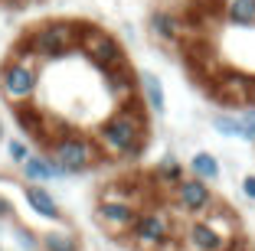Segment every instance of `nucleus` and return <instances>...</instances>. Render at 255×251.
<instances>
[{
  "label": "nucleus",
  "mask_w": 255,
  "mask_h": 251,
  "mask_svg": "<svg viewBox=\"0 0 255 251\" xmlns=\"http://www.w3.org/2000/svg\"><path fill=\"white\" fill-rule=\"evenodd\" d=\"M144 104L141 98L128 104H118V108L108 114L102 124L95 127V147L102 157L108 160H128V157H137L147 141V118H144Z\"/></svg>",
  "instance_id": "nucleus-1"
},
{
  "label": "nucleus",
  "mask_w": 255,
  "mask_h": 251,
  "mask_svg": "<svg viewBox=\"0 0 255 251\" xmlns=\"http://www.w3.org/2000/svg\"><path fill=\"white\" fill-rule=\"evenodd\" d=\"M242 196H246L249 202H255V173L242 176Z\"/></svg>",
  "instance_id": "nucleus-24"
},
{
  "label": "nucleus",
  "mask_w": 255,
  "mask_h": 251,
  "mask_svg": "<svg viewBox=\"0 0 255 251\" xmlns=\"http://www.w3.org/2000/svg\"><path fill=\"white\" fill-rule=\"evenodd\" d=\"M20 173H23V179H26V183H39V186H49V183H59V179H69L66 173L59 170V163L46 154V150L26 157V160L20 163Z\"/></svg>",
  "instance_id": "nucleus-11"
},
{
  "label": "nucleus",
  "mask_w": 255,
  "mask_h": 251,
  "mask_svg": "<svg viewBox=\"0 0 255 251\" xmlns=\"http://www.w3.org/2000/svg\"><path fill=\"white\" fill-rule=\"evenodd\" d=\"M98 3V10H105V13H112L115 7H118V0H95Z\"/></svg>",
  "instance_id": "nucleus-26"
},
{
  "label": "nucleus",
  "mask_w": 255,
  "mask_h": 251,
  "mask_svg": "<svg viewBox=\"0 0 255 251\" xmlns=\"http://www.w3.org/2000/svg\"><path fill=\"white\" fill-rule=\"evenodd\" d=\"M236 118H239V141L255 144V104L239 108V111H236Z\"/></svg>",
  "instance_id": "nucleus-21"
},
{
  "label": "nucleus",
  "mask_w": 255,
  "mask_h": 251,
  "mask_svg": "<svg viewBox=\"0 0 255 251\" xmlns=\"http://www.w3.org/2000/svg\"><path fill=\"white\" fill-rule=\"evenodd\" d=\"M147 30H150V36L160 39V43H180L183 16L170 7H157V10H150V16H147Z\"/></svg>",
  "instance_id": "nucleus-13"
},
{
  "label": "nucleus",
  "mask_w": 255,
  "mask_h": 251,
  "mask_svg": "<svg viewBox=\"0 0 255 251\" xmlns=\"http://www.w3.org/2000/svg\"><path fill=\"white\" fill-rule=\"evenodd\" d=\"M219 16L229 26L255 30V0H219Z\"/></svg>",
  "instance_id": "nucleus-16"
},
{
  "label": "nucleus",
  "mask_w": 255,
  "mask_h": 251,
  "mask_svg": "<svg viewBox=\"0 0 255 251\" xmlns=\"http://www.w3.org/2000/svg\"><path fill=\"white\" fill-rule=\"evenodd\" d=\"M39 251H82V238L69 225H56L39 235Z\"/></svg>",
  "instance_id": "nucleus-18"
},
{
  "label": "nucleus",
  "mask_w": 255,
  "mask_h": 251,
  "mask_svg": "<svg viewBox=\"0 0 255 251\" xmlns=\"http://www.w3.org/2000/svg\"><path fill=\"white\" fill-rule=\"evenodd\" d=\"M75 52H82L85 59L105 75L112 69L125 66V46L118 36H112L102 26H92V23H79V39H75Z\"/></svg>",
  "instance_id": "nucleus-6"
},
{
  "label": "nucleus",
  "mask_w": 255,
  "mask_h": 251,
  "mask_svg": "<svg viewBox=\"0 0 255 251\" xmlns=\"http://www.w3.org/2000/svg\"><path fill=\"white\" fill-rule=\"evenodd\" d=\"M187 176L203 179V183H216V179L223 176V163H219V157L210 154V150H196L187 163Z\"/></svg>",
  "instance_id": "nucleus-17"
},
{
  "label": "nucleus",
  "mask_w": 255,
  "mask_h": 251,
  "mask_svg": "<svg viewBox=\"0 0 255 251\" xmlns=\"http://www.w3.org/2000/svg\"><path fill=\"white\" fill-rule=\"evenodd\" d=\"M150 176H154V183H157L160 189H173V186L187 176V167H183L173 154H167V157H160V160H157V167H154Z\"/></svg>",
  "instance_id": "nucleus-19"
},
{
  "label": "nucleus",
  "mask_w": 255,
  "mask_h": 251,
  "mask_svg": "<svg viewBox=\"0 0 255 251\" xmlns=\"http://www.w3.org/2000/svg\"><path fill=\"white\" fill-rule=\"evenodd\" d=\"M213 131L239 141V118H236V111H216L213 114Z\"/></svg>",
  "instance_id": "nucleus-20"
},
{
  "label": "nucleus",
  "mask_w": 255,
  "mask_h": 251,
  "mask_svg": "<svg viewBox=\"0 0 255 251\" xmlns=\"http://www.w3.org/2000/svg\"><path fill=\"white\" fill-rule=\"evenodd\" d=\"M219 98L229 108H246L252 104V75L239 72V69H226L219 75Z\"/></svg>",
  "instance_id": "nucleus-10"
},
{
  "label": "nucleus",
  "mask_w": 255,
  "mask_h": 251,
  "mask_svg": "<svg viewBox=\"0 0 255 251\" xmlns=\"http://www.w3.org/2000/svg\"><path fill=\"white\" fill-rule=\"evenodd\" d=\"M137 98L150 114H164L167 111V95H164V82L154 72H137Z\"/></svg>",
  "instance_id": "nucleus-14"
},
{
  "label": "nucleus",
  "mask_w": 255,
  "mask_h": 251,
  "mask_svg": "<svg viewBox=\"0 0 255 251\" xmlns=\"http://www.w3.org/2000/svg\"><path fill=\"white\" fill-rule=\"evenodd\" d=\"M39 91V62L30 52H10L7 62L0 66V95L10 108L16 104H30Z\"/></svg>",
  "instance_id": "nucleus-5"
},
{
  "label": "nucleus",
  "mask_w": 255,
  "mask_h": 251,
  "mask_svg": "<svg viewBox=\"0 0 255 251\" xmlns=\"http://www.w3.org/2000/svg\"><path fill=\"white\" fill-rule=\"evenodd\" d=\"M0 183H3V173H0Z\"/></svg>",
  "instance_id": "nucleus-29"
},
{
  "label": "nucleus",
  "mask_w": 255,
  "mask_h": 251,
  "mask_svg": "<svg viewBox=\"0 0 255 251\" xmlns=\"http://www.w3.org/2000/svg\"><path fill=\"white\" fill-rule=\"evenodd\" d=\"M183 251H236L239 245V222L229 209L213 206L206 215L190 219L183 229Z\"/></svg>",
  "instance_id": "nucleus-2"
},
{
  "label": "nucleus",
  "mask_w": 255,
  "mask_h": 251,
  "mask_svg": "<svg viewBox=\"0 0 255 251\" xmlns=\"http://www.w3.org/2000/svg\"><path fill=\"white\" fill-rule=\"evenodd\" d=\"M137 212H141V209H137L134 202H128V199H98L95 222L112 238H125L128 232H131V225H134Z\"/></svg>",
  "instance_id": "nucleus-9"
},
{
  "label": "nucleus",
  "mask_w": 255,
  "mask_h": 251,
  "mask_svg": "<svg viewBox=\"0 0 255 251\" xmlns=\"http://www.w3.org/2000/svg\"><path fill=\"white\" fill-rule=\"evenodd\" d=\"M7 219H13V202L0 192V222H7Z\"/></svg>",
  "instance_id": "nucleus-25"
},
{
  "label": "nucleus",
  "mask_w": 255,
  "mask_h": 251,
  "mask_svg": "<svg viewBox=\"0 0 255 251\" xmlns=\"http://www.w3.org/2000/svg\"><path fill=\"white\" fill-rule=\"evenodd\" d=\"M105 82H108V91L118 98V104H128L137 98V75L131 72V66H118L112 72H105Z\"/></svg>",
  "instance_id": "nucleus-15"
},
{
  "label": "nucleus",
  "mask_w": 255,
  "mask_h": 251,
  "mask_svg": "<svg viewBox=\"0 0 255 251\" xmlns=\"http://www.w3.org/2000/svg\"><path fill=\"white\" fill-rule=\"evenodd\" d=\"M128 238L141 251H160L164 245L173 242V222L164 209H141L128 232Z\"/></svg>",
  "instance_id": "nucleus-7"
},
{
  "label": "nucleus",
  "mask_w": 255,
  "mask_h": 251,
  "mask_svg": "<svg viewBox=\"0 0 255 251\" xmlns=\"http://www.w3.org/2000/svg\"><path fill=\"white\" fill-rule=\"evenodd\" d=\"M252 104H255V79H252Z\"/></svg>",
  "instance_id": "nucleus-28"
},
{
  "label": "nucleus",
  "mask_w": 255,
  "mask_h": 251,
  "mask_svg": "<svg viewBox=\"0 0 255 251\" xmlns=\"http://www.w3.org/2000/svg\"><path fill=\"white\" fill-rule=\"evenodd\" d=\"M46 154L59 163V170L66 173V176H82V173H89L92 167L102 160L95 141L82 131H72V127L56 131L53 137L46 141Z\"/></svg>",
  "instance_id": "nucleus-4"
},
{
  "label": "nucleus",
  "mask_w": 255,
  "mask_h": 251,
  "mask_svg": "<svg viewBox=\"0 0 255 251\" xmlns=\"http://www.w3.org/2000/svg\"><path fill=\"white\" fill-rule=\"evenodd\" d=\"M30 154H33V150H30V144L23 141V137H10V141H7V157H10V163H16V167H20V163L26 160Z\"/></svg>",
  "instance_id": "nucleus-23"
},
{
  "label": "nucleus",
  "mask_w": 255,
  "mask_h": 251,
  "mask_svg": "<svg viewBox=\"0 0 255 251\" xmlns=\"http://www.w3.org/2000/svg\"><path fill=\"white\" fill-rule=\"evenodd\" d=\"M173 206L180 209L183 215H190V219H200V215H206L213 206H216V196H213L210 183L193 179V176H183L180 183L173 186Z\"/></svg>",
  "instance_id": "nucleus-8"
},
{
  "label": "nucleus",
  "mask_w": 255,
  "mask_h": 251,
  "mask_svg": "<svg viewBox=\"0 0 255 251\" xmlns=\"http://www.w3.org/2000/svg\"><path fill=\"white\" fill-rule=\"evenodd\" d=\"M13 242L20 251H39V235L26 225H13Z\"/></svg>",
  "instance_id": "nucleus-22"
},
{
  "label": "nucleus",
  "mask_w": 255,
  "mask_h": 251,
  "mask_svg": "<svg viewBox=\"0 0 255 251\" xmlns=\"http://www.w3.org/2000/svg\"><path fill=\"white\" fill-rule=\"evenodd\" d=\"M23 199H26V206L33 209V215H39V219H46V222H56V225H59V222L66 219L59 199L53 196V189H46V186H39V183L23 186Z\"/></svg>",
  "instance_id": "nucleus-12"
},
{
  "label": "nucleus",
  "mask_w": 255,
  "mask_h": 251,
  "mask_svg": "<svg viewBox=\"0 0 255 251\" xmlns=\"http://www.w3.org/2000/svg\"><path fill=\"white\" fill-rule=\"evenodd\" d=\"M75 39H79L75 20H46L20 39V49L30 52L36 62H59L75 52Z\"/></svg>",
  "instance_id": "nucleus-3"
},
{
  "label": "nucleus",
  "mask_w": 255,
  "mask_h": 251,
  "mask_svg": "<svg viewBox=\"0 0 255 251\" xmlns=\"http://www.w3.org/2000/svg\"><path fill=\"white\" fill-rule=\"evenodd\" d=\"M3 137H7V131H3V118H0V141H3Z\"/></svg>",
  "instance_id": "nucleus-27"
}]
</instances>
